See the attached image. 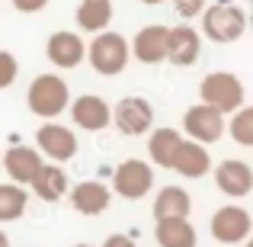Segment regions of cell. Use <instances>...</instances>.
Segmentation results:
<instances>
[{
    "label": "cell",
    "mask_w": 253,
    "mask_h": 247,
    "mask_svg": "<svg viewBox=\"0 0 253 247\" xmlns=\"http://www.w3.org/2000/svg\"><path fill=\"white\" fill-rule=\"evenodd\" d=\"M26 103H29L32 116L58 119L71 103V90L58 74H39V77H32L29 90H26Z\"/></svg>",
    "instance_id": "obj_1"
},
{
    "label": "cell",
    "mask_w": 253,
    "mask_h": 247,
    "mask_svg": "<svg viewBox=\"0 0 253 247\" xmlns=\"http://www.w3.org/2000/svg\"><path fill=\"white\" fill-rule=\"evenodd\" d=\"M86 58H90L93 71L103 77H116L125 71V64H128L131 51H128V42H125V36H119V32H96L93 36V42L86 45Z\"/></svg>",
    "instance_id": "obj_2"
},
{
    "label": "cell",
    "mask_w": 253,
    "mask_h": 247,
    "mask_svg": "<svg viewBox=\"0 0 253 247\" xmlns=\"http://www.w3.org/2000/svg\"><path fill=\"white\" fill-rule=\"evenodd\" d=\"M199 97H202V103L215 106L221 116H228V112L244 106L247 90H244V81L237 74H231V71H211L199 84Z\"/></svg>",
    "instance_id": "obj_3"
},
{
    "label": "cell",
    "mask_w": 253,
    "mask_h": 247,
    "mask_svg": "<svg viewBox=\"0 0 253 247\" xmlns=\"http://www.w3.org/2000/svg\"><path fill=\"white\" fill-rule=\"evenodd\" d=\"M202 29L211 42H237V39L247 32V13L234 3H215V6H205L202 13Z\"/></svg>",
    "instance_id": "obj_4"
},
{
    "label": "cell",
    "mask_w": 253,
    "mask_h": 247,
    "mask_svg": "<svg viewBox=\"0 0 253 247\" xmlns=\"http://www.w3.org/2000/svg\"><path fill=\"white\" fill-rule=\"evenodd\" d=\"M112 122L122 135L138 138L148 135L154 129V106L148 103L144 97H122L116 106H112Z\"/></svg>",
    "instance_id": "obj_5"
},
{
    "label": "cell",
    "mask_w": 253,
    "mask_h": 247,
    "mask_svg": "<svg viewBox=\"0 0 253 247\" xmlns=\"http://www.w3.org/2000/svg\"><path fill=\"white\" fill-rule=\"evenodd\" d=\"M112 190L122 199H144L151 190H154V167L138 161V157H128L112 170Z\"/></svg>",
    "instance_id": "obj_6"
},
{
    "label": "cell",
    "mask_w": 253,
    "mask_h": 247,
    "mask_svg": "<svg viewBox=\"0 0 253 247\" xmlns=\"http://www.w3.org/2000/svg\"><path fill=\"white\" fill-rule=\"evenodd\" d=\"M183 129H186V135H189L192 142L215 145V142H221V135H224V116L209 103H196V106L186 109Z\"/></svg>",
    "instance_id": "obj_7"
},
{
    "label": "cell",
    "mask_w": 253,
    "mask_h": 247,
    "mask_svg": "<svg viewBox=\"0 0 253 247\" xmlns=\"http://www.w3.org/2000/svg\"><path fill=\"white\" fill-rule=\"evenodd\" d=\"M36 151L42 157H51V161H71L77 154L74 129L55 122V119H45V125H39L36 132Z\"/></svg>",
    "instance_id": "obj_8"
},
{
    "label": "cell",
    "mask_w": 253,
    "mask_h": 247,
    "mask_svg": "<svg viewBox=\"0 0 253 247\" xmlns=\"http://www.w3.org/2000/svg\"><path fill=\"white\" fill-rule=\"evenodd\" d=\"M253 231V218L244 205H221L211 215V238L218 244H241Z\"/></svg>",
    "instance_id": "obj_9"
},
{
    "label": "cell",
    "mask_w": 253,
    "mask_h": 247,
    "mask_svg": "<svg viewBox=\"0 0 253 247\" xmlns=\"http://www.w3.org/2000/svg\"><path fill=\"white\" fill-rule=\"evenodd\" d=\"M68 112L71 119H74L77 129L84 132H103L106 125L112 122V106L106 103L103 97H96V93H84V97H77L74 103H68Z\"/></svg>",
    "instance_id": "obj_10"
},
{
    "label": "cell",
    "mask_w": 253,
    "mask_h": 247,
    "mask_svg": "<svg viewBox=\"0 0 253 247\" xmlns=\"http://www.w3.org/2000/svg\"><path fill=\"white\" fill-rule=\"evenodd\" d=\"M42 164H45V157L36 148H26V145H13L10 151L0 154V167L6 170L10 183H16V186H29Z\"/></svg>",
    "instance_id": "obj_11"
},
{
    "label": "cell",
    "mask_w": 253,
    "mask_h": 247,
    "mask_svg": "<svg viewBox=\"0 0 253 247\" xmlns=\"http://www.w3.org/2000/svg\"><path fill=\"white\" fill-rule=\"evenodd\" d=\"M170 170H176L179 177L186 180H199L211 170V154L205 145L192 142V138H183L173 151V161H170Z\"/></svg>",
    "instance_id": "obj_12"
},
{
    "label": "cell",
    "mask_w": 253,
    "mask_h": 247,
    "mask_svg": "<svg viewBox=\"0 0 253 247\" xmlns=\"http://www.w3.org/2000/svg\"><path fill=\"white\" fill-rule=\"evenodd\" d=\"M45 55H48V61L55 64V68L71 71V68H77V64L86 58V45H84V39L77 36V32L61 29V32H55V36H48Z\"/></svg>",
    "instance_id": "obj_13"
},
{
    "label": "cell",
    "mask_w": 253,
    "mask_h": 247,
    "mask_svg": "<svg viewBox=\"0 0 253 247\" xmlns=\"http://www.w3.org/2000/svg\"><path fill=\"white\" fill-rule=\"evenodd\" d=\"M167 29L170 26H161V23H151V26H144V29H138V36H135V42L128 45V51L141 64L167 61Z\"/></svg>",
    "instance_id": "obj_14"
},
{
    "label": "cell",
    "mask_w": 253,
    "mask_h": 247,
    "mask_svg": "<svg viewBox=\"0 0 253 247\" xmlns=\"http://www.w3.org/2000/svg\"><path fill=\"white\" fill-rule=\"evenodd\" d=\"M215 186L224 193V196H234V199H244L247 193L253 190V170L247 161H221L215 167Z\"/></svg>",
    "instance_id": "obj_15"
},
{
    "label": "cell",
    "mask_w": 253,
    "mask_h": 247,
    "mask_svg": "<svg viewBox=\"0 0 253 247\" xmlns=\"http://www.w3.org/2000/svg\"><path fill=\"white\" fill-rule=\"evenodd\" d=\"M199 51H202V39H199V32L192 29V26H173L167 29V61L179 64V68H189V64H196Z\"/></svg>",
    "instance_id": "obj_16"
},
{
    "label": "cell",
    "mask_w": 253,
    "mask_h": 247,
    "mask_svg": "<svg viewBox=\"0 0 253 247\" xmlns=\"http://www.w3.org/2000/svg\"><path fill=\"white\" fill-rule=\"evenodd\" d=\"M68 196H71V205H74L81 215H99V212H106L109 202H112V190L103 180H84L74 190H68Z\"/></svg>",
    "instance_id": "obj_17"
},
{
    "label": "cell",
    "mask_w": 253,
    "mask_h": 247,
    "mask_svg": "<svg viewBox=\"0 0 253 247\" xmlns=\"http://www.w3.org/2000/svg\"><path fill=\"white\" fill-rule=\"evenodd\" d=\"M29 186H32V193H36L42 202H61V199L68 196V190H71L68 173H64L58 164H42Z\"/></svg>",
    "instance_id": "obj_18"
},
{
    "label": "cell",
    "mask_w": 253,
    "mask_h": 247,
    "mask_svg": "<svg viewBox=\"0 0 253 247\" xmlns=\"http://www.w3.org/2000/svg\"><path fill=\"white\" fill-rule=\"evenodd\" d=\"M192 212V199L186 190L179 186H164L154 199V222H164V218H189Z\"/></svg>",
    "instance_id": "obj_19"
},
{
    "label": "cell",
    "mask_w": 253,
    "mask_h": 247,
    "mask_svg": "<svg viewBox=\"0 0 253 247\" xmlns=\"http://www.w3.org/2000/svg\"><path fill=\"white\" fill-rule=\"evenodd\" d=\"M154 238L161 247H196V228L189 218H164L157 222Z\"/></svg>",
    "instance_id": "obj_20"
},
{
    "label": "cell",
    "mask_w": 253,
    "mask_h": 247,
    "mask_svg": "<svg viewBox=\"0 0 253 247\" xmlns=\"http://www.w3.org/2000/svg\"><path fill=\"white\" fill-rule=\"evenodd\" d=\"M112 23V0H81L77 6V26L84 32H103Z\"/></svg>",
    "instance_id": "obj_21"
},
{
    "label": "cell",
    "mask_w": 253,
    "mask_h": 247,
    "mask_svg": "<svg viewBox=\"0 0 253 247\" xmlns=\"http://www.w3.org/2000/svg\"><path fill=\"white\" fill-rule=\"evenodd\" d=\"M183 142V135H179L176 129H151V138H148V151H151V161L167 167L170 170V161H173V151H176V145Z\"/></svg>",
    "instance_id": "obj_22"
},
{
    "label": "cell",
    "mask_w": 253,
    "mask_h": 247,
    "mask_svg": "<svg viewBox=\"0 0 253 247\" xmlns=\"http://www.w3.org/2000/svg\"><path fill=\"white\" fill-rule=\"evenodd\" d=\"M29 205V193L16 183H0V222H16Z\"/></svg>",
    "instance_id": "obj_23"
},
{
    "label": "cell",
    "mask_w": 253,
    "mask_h": 247,
    "mask_svg": "<svg viewBox=\"0 0 253 247\" xmlns=\"http://www.w3.org/2000/svg\"><path fill=\"white\" fill-rule=\"evenodd\" d=\"M228 132L241 148H253V109L250 106L234 109V116H231V122H228Z\"/></svg>",
    "instance_id": "obj_24"
},
{
    "label": "cell",
    "mask_w": 253,
    "mask_h": 247,
    "mask_svg": "<svg viewBox=\"0 0 253 247\" xmlns=\"http://www.w3.org/2000/svg\"><path fill=\"white\" fill-rule=\"evenodd\" d=\"M16 74H19V61H16V55H13V51H3V49H0V90L13 87Z\"/></svg>",
    "instance_id": "obj_25"
},
{
    "label": "cell",
    "mask_w": 253,
    "mask_h": 247,
    "mask_svg": "<svg viewBox=\"0 0 253 247\" xmlns=\"http://www.w3.org/2000/svg\"><path fill=\"white\" fill-rule=\"evenodd\" d=\"M173 6H176V13L183 19H196L205 10V0H173Z\"/></svg>",
    "instance_id": "obj_26"
},
{
    "label": "cell",
    "mask_w": 253,
    "mask_h": 247,
    "mask_svg": "<svg viewBox=\"0 0 253 247\" xmlns=\"http://www.w3.org/2000/svg\"><path fill=\"white\" fill-rule=\"evenodd\" d=\"M13 6H16L19 13H39L48 6V0H13Z\"/></svg>",
    "instance_id": "obj_27"
},
{
    "label": "cell",
    "mask_w": 253,
    "mask_h": 247,
    "mask_svg": "<svg viewBox=\"0 0 253 247\" xmlns=\"http://www.w3.org/2000/svg\"><path fill=\"white\" fill-rule=\"evenodd\" d=\"M103 247H135V241H131L128 235H109L103 241Z\"/></svg>",
    "instance_id": "obj_28"
},
{
    "label": "cell",
    "mask_w": 253,
    "mask_h": 247,
    "mask_svg": "<svg viewBox=\"0 0 253 247\" xmlns=\"http://www.w3.org/2000/svg\"><path fill=\"white\" fill-rule=\"evenodd\" d=\"M0 247H10V238H6L3 231H0Z\"/></svg>",
    "instance_id": "obj_29"
},
{
    "label": "cell",
    "mask_w": 253,
    "mask_h": 247,
    "mask_svg": "<svg viewBox=\"0 0 253 247\" xmlns=\"http://www.w3.org/2000/svg\"><path fill=\"white\" fill-rule=\"evenodd\" d=\"M141 3H148V6H157V3H164V0H141Z\"/></svg>",
    "instance_id": "obj_30"
},
{
    "label": "cell",
    "mask_w": 253,
    "mask_h": 247,
    "mask_svg": "<svg viewBox=\"0 0 253 247\" xmlns=\"http://www.w3.org/2000/svg\"><path fill=\"white\" fill-rule=\"evenodd\" d=\"M74 247H90V244H74Z\"/></svg>",
    "instance_id": "obj_31"
},
{
    "label": "cell",
    "mask_w": 253,
    "mask_h": 247,
    "mask_svg": "<svg viewBox=\"0 0 253 247\" xmlns=\"http://www.w3.org/2000/svg\"><path fill=\"white\" fill-rule=\"evenodd\" d=\"M218 3H231V0H218Z\"/></svg>",
    "instance_id": "obj_32"
}]
</instances>
